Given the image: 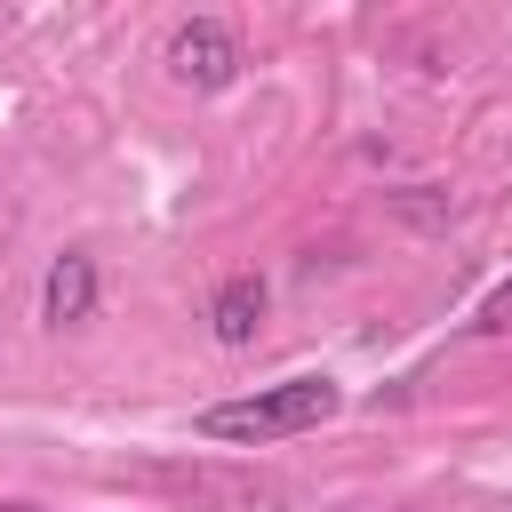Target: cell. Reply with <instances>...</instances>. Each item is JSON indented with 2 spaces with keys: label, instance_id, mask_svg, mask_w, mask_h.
Listing matches in <instances>:
<instances>
[{
  "label": "cell",
  "instance_id": "4",
  "mask_svg": "<svg viewBox=\"0 0 512 512\" xmlns=\"http://www.w3.org/2000/svg\"><path fill=\"white\" fill-rule=\"evenodd\" d=\"M208 320H216V344H248L256 320H264V280H256V272H232V280L216 288Z\"/></svg>",
  "mask_w": 512,
  "mask_h": 512
},
{
  "label": "cell",
  "instance_id": "2",
  "mask_svg": "<svg viewBox=\"0 0 512 512\" xmlns=\"http://www.w3.org/2000/svg\"><path fill=\"white\" fill-rule=\"evenodd\" d=\"M240 64H248V56H240V32L216 24V16H192V24L168 32V72H176L184 88H232Z\"/></svg>",
  "mask_w": 512,
  "mask_h": 512
},
{
  "label": "cell",
  "instance_id": "5",
  "mask_svg": "<svg viewBox=\"0 0 512 512\" xmlns=\"http://www.w3.org/2000/svg\"><path fill=\"white\" fill-rule=\"evenodd\" d=\"M472 328H480V336H504V328H512V280H496V288H488V304H480V320H472Z\"/></svg>",
  "mask_w": 512,
  "mask_h": 512
},
{
  "label": "cell",
  "instance_id": "1",
  "mask_svg": "<svg viewBox=\"0 0 512 512\" xmlns=\"http://www.w3.org/2000/svg\"><path fill=\"white\" fill-rule=\"evenodd\" d=\"M344 408V384L336 376H280V384H264V392H248V400H216V408H200V440H224V448H264V440H296V432H312V424H328Z\"/></svg>",
  "mask_w": 512,
  "mask_h": 512
},
{
  "label": "cell",
  "instance_id": "3",
  "mask_svg": "<svg viewBox=\"0 0 512 512\" xmlns=\"http://www.w3.org/2000/svg\"><path fill=\"white\" fill-rule=\"evenodd\" d=\"M96 312V264L80 256V248H64L56 264H48V280H40V320L48 328H72V320H88Z\"/></svg>",
  "mask_w": 512,
  "mask_h": 512
},
{
  "label": "cell",
  "instance_id": "6",
  "mask_svg": "<svg viewBox=\"0 0 512 512\" xmlns=\"http://www.w3.org/2000/svg\"><path fill=\"white\" fill-rule=\"evenodd\" d=\"M0 512H40V504H0Z\"/></svg>",
  "mask_w": 512,
  "mask_h": 512
}]
</instances>
